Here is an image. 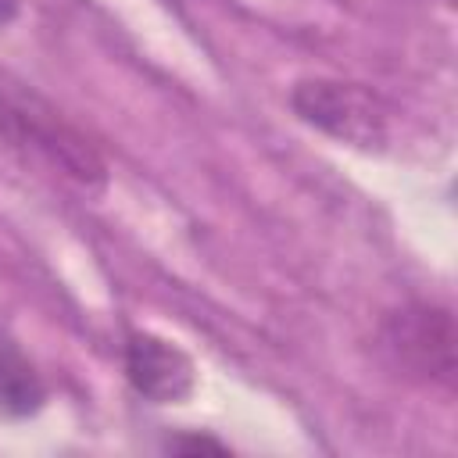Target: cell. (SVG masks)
<instances>
[{
    "instance_id": "cell-1",
    "label": "cell",
    "mask_w": 458,
    "mask_h": 458,
    "mask_svg": "<svg viewBox=\"0 0 458 458\" xmlns=\"http://www.w3.org/2000/svg\"><path fill=\"white\" fill-rule=\"evenodd\" d=\"M0 150L21 157L25 165L43 161L86 190L107 182V165L100 150L75 125H68L39 97H25L7 86H0Z\"/></svg>"
},
{
    "instance_id": "cell-2",
    "label": "cell",
    "mask_w": 458,
    "mask_h": 458,
    "mask_svg": "<svg viewBox=\"0 0 458 458\" xmlns=\"http://www.w3.org/2000/svg\"><path fill=\"white\" fill-rule=\"evenodd\" d=\"M290 107L304 125L344 147L379 150L386 143V107L361 82L329 75L297 79L290 86Z\"/></svg>"
},
{
    "instance_id": "cell-3",
    "label": "cell",
    "mask_w": 458,
    "mask_h": 458,
    "mask_svg": "<svg viewBox=\"0 0 458 458\" xmlns=\"http://www.w3.org/2000/svg\"><path fill=\"white\" fill-rule=\"evenodd\" d=\"M383 347L394 365L422 383L454 379V318L444 304L411 301L383 318Z\"/></svg>"
},
{
    "instance_id": "cell-4",
    "label": "cell",
    "mask_w": 458,
    "mask_h": 458,
    "mask_svg": "<svg viewBox=\"0 0 458 458\" xmlns=\"http://www.w3.org/2000/svg\"><path fill=\"white\" fill-rule=\"evenodd\" d=\"M122 369H125V383L132 386V394L150 404H179L197 386L193 358L175 340L147 333V329H136L125 336Z\"/></svg>"
},
{
    "instance_id": "cell-5",
    "label": "cell",
    "mask_w": 458,
    "mask_h": 458,
    "mask_svg": "<svg viewBox=\"0 0 458 458\" xmlns=\"http://www.w3.org/2000/svg\"><path fill=\"white\" fill-rule=\"evenodd\" d=\"M47 404V383L21 344L0 326V419H29Z\"/></svg>"
},
{
    "instance_id": "cell-6",
    "label": "cell",
    "mask_w": 458,
    "mask_h": 458,
    "mask_svg": "<svg viewBox=\"0 0 458 458\" xmlns=\"http://www.w3.org/2000/svg\"><path fill=\"white\" fill-rule=\"evenodd\" d=\"M165 451H179V454H197V451H215V454H225L229 447L222 444V440H215V437H208V433H190V437H168L165 440Z\"/></svg>"
},
{
    "instance_id": "cell-7",
    "label": "cell",
    "mask_w": 458,
    "mask_h": 458,
    "mask_svg": "<svg viewBox=\"0 0 458 458\" xmlns=\"http://www.w3.org/2000/svg\"><path fill=\"white\" fill-rule=\"evenodd\" d=\"M14 14H18V0H0V29L11 25Z\"/></svg>"
}]
</instances>
